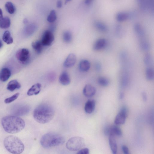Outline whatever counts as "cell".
<instances>
[{"label": "cell", "mask_w": 154, "mask_h": 154, "mask_svg": "<svg viewBox=\"0 0 154 154\" xmlns=\"http://www.w3.org/2000/svg\"><path fill=\"white\" fill-rule=\"evenodd\" d=\"M54 39L53 32L50 30H47L43 34L41 41L44 46H49L52 44Z\"/></svg>", "instance_id": "7"}, {"label": "cell", "mask_w": 154, "mask_h": 154, "mask_svg": "<svg viewBox=\"0 0 154 154\" xmlns=\"http://www.w3.org/2000/svg\"><path fill=\"white\" fill-rule=\"evenodd\" d=\"M122 134L121 129L117 126L113 125L109 127V135H112L115 137H120Z\"/></svg>", "instance_id": "21"}, {"label": "cell", "mask_w": 154, "mask_h": 154, "mask_svg": "<svg viewBox=\"0 0 154 154\" xmlns=\"http://www.w3.org/2000/svg\"><path fill=\"white\" fill-rule=\"evenodd\" d=\"M20 95V94L19 93L15 94L11 97L6 98L5 101V102L6 104H9L13 102L17 99Z\"/></svg>", "instance_id": "34"}, {"label": "cell", "mask_w": 154, "mask_h": 154, "mask_svg": "<svg viewBox=\"0 0 154 154\" xmlns=\"http://www.w3.org/2000/svg\"><path fill=\"white\" fill-rule=\"evenodd\" d=\"M134 30L135 33L139 37L142 38L144 36V30L140 24H135L134 26Z\"/></svg>", "instance_id": "25"}, {"label": "cell", "mask_w": 154, "mask_h": 154, "mask_svg": "<svg viewBox=\"0 0 154 154\" xmlns=\"http://www.w3.org/2000/svg\"><path fill=\"white\" fill-rule=\"evenodd\" d=\"M96 90L92 86L87 84L84 87L83 89L84 95L87 97H90L94 96L95 94Z\"/></svg>", "instance_id": "11"}, {"label": "cell", "mask_w": 154, "mask_h": 154, "mask_svg": "<svg viewBox=\"0 0 154 154\" xmlns=\"http://www.w3.org/2000/svg\"><path fill=\"white\" fill-rule=\"evenodd\" d=\"M115 29L116 33L118 35H120L122 32V28L121 26L119 25L116 26Z\"/></svg>", "instance_id": "40"}, {"label": "cell", "mask_w": 154, "mask_h": 154, "mask_svg": "<svg viewBox=\"0 0 154 154\" xmlns=\"http://www.w3.org/2000/svg\"><path fill=\"white\" fill-rule=\"evenodd\" d=\"M60 83L63 86H67L71 83V80L68 73L64 71L61 74L59 77Z\"/></svg>", "instance_id": "12"}, {"label": "cell", "mask_w": 154, "mask_h": 154, "mask_svg": "<svg viewBox=\"0 0 154 154\" xmlns=\"http://www.w3.org/2000/svg\"><path fill=\"white\" fill-rule=\"evenodd\" d=\"M95 68L96 70L99 71H100L101 69V66L100 63H97L95 64Z\"/></svg>", "instance_id": "42"}, {"label": "cell", "mask_w": 154, "mask_h": 154, "mask_svg": "<svg viewBox=\"0 0 154 154\" xmlns=\"http://www.w3.org/2000/svg\"><path fill=\"white\" fill-rule=\"evenodd\" d=\"M90 66V63L88 61L83 60L80 61L79 64V67L81 71L85 72L89 70Z\"/></svg>", "instance_id": "22"}, {"label": "cell", "mask_w": 154, "mask_h": 154, "mask_svg": "<svg viewBox=\"0 0 154 154\" xmlns=\"http://www.w3.org/2000/svg\"><path fill=\"white\" fill-rule=\"evenodd\" d=\"M140 46L142 49L144 51L148 50L149 48V43L145 41H143L141 43Z\"/></svg>", "instance_id": "37"}, {"label": "cell", "mask_w": 154, "mask_h": 154, "mask_svg": "<svg viewBox=\"0 0 154 154\" xmlns=\"http://www.w3.org/2000/svg\"><path fill=\"white\" fill-rule=\"evenodd\" d=\"M57 19L56 13L55 11H52L47 18V21L49 23H52L55 22Z\"/></svg>", "instance_id": "33"}, {"label": "cell", "mask_w": 154, "mask_h": 154, "mask_svg": "<svg viewBox=\"0 0 154 154\" xmlns=\"http://www.w3.org/2000/svg\"><path fill=\"white\" fill-rule=\"evenodd\" d=\"M3 40L8 44H12L14 41L13 39L11 36V33L9 31H6L5 32L3 36Z\"/></svg>", "instance_id": "26"}, {"label": "cell", "mask_w": 154, "mask_h": 154, "mask_svg": "<svg viewBox=\"0 0 154 154\" xmlns=\"http://www.w3.org/2000/svg\"><path fill=\"white\" fill-rule=\"evenodd\" d=\"M98 83L101 86L106 87L108 86L109 84V81L108 79L104 77H100L98 80Z\"/></svg>", "instance_id": "31"}, {"label": "cell", "mask_w": 154, "mask_h": 154, "mask_svg": "<svg viewBox=\"0 0 154 154\" xmlns=\"http://www.w3.org/2000/svg\"><path fill=\"white\" fill-rule=\"evenodd\" d=\"M72 36L71 33L68 31L65 32L63 34V39L65 42L66 43L70 42L72 40Z\"/></svg>", "instance_id": "30"}, {"label": "cell", "mask_w": 154, "mask_h": 154, "mask_svg": "<svg viewBox=\"0 0 154 154\" xmlns=\"http://www.w3.org/2000/svg\"><path fill=\"white\" fill-rule=\"evenodd\" d=\"M11 71L9 68H4L0 71V80L3 82H6L11 77Z\"/></svg>", "instance_id": "13"}, {"label": "cell", "mask_w": 154, "mask_h": 154, "mask_svg": "<svg viewBox=\"0 0 154 154\" xmlns=\"http://www.w3.org/2000/svg\"><path fill=\"white\" fill-rule=\"evenodd\" d=\"M5 130L11 134L17 133L25 128L26 123L22 118L15 116H8L3 117L2 120Z\"/></svg>", "instance_id": "1"}, {"label": "cell", "mask_w": 154, "mask_h": 154, "mask_svg": "<svg viewBox=\"0 0 154 154\" xmlns=\"http://www.w3.org/2000/svg\"><path fill=\"white\" fill-rule=\"evenodd\" d=\"M21 85L16 80H13L10 82L7 85V89L11 92H13L16 89L21 88Z\"/></svg>", "instance_id": "20"}, {"label": "cell", "mask_w": 154, "mask_h": 154, "mask_svg": "<svg viewBox=\"0 0 154 154\" xmlns=\"http://www.w3.org/2000/svg\"><path fill=\"white\" fill-rule=\"evenodd\" d=\"M32 46L38 53L40 54L42 52L44 46L41 41H36L32 43Z\"/></svg>", "instance_id": "24"}, {"label": "cell", "mask_w": 154, "mask_h": 154, "mask_svg": "<svg viewBox=\"0 0 154 154\" xmlns=\"http://www.w3.org/2000/svg\"><path fill=\"white\" fill-rule=\"evenodd\" d=\"M24 22L25 24H27L28 23V20L27 19H25L24 20Z\"/></svg>", "instance_id": "50"}, {"label": "cell", "mask_w": 154, "mask_h": 154, "mask_svg": "<svg viewBox=\"0 0 154 154\" xmlns=\"http://www.w3.org/2000/svg\"><path fill=\"white\" fill-rule=\"evenodd\" d=\"M131 17V14L125 12H121L118 13L116 17V20L119 22L125 21Z\"/></svg>", "instance_id": "17"}, {"label": "cell", "mask_w": 154, "mask_h": 154, "mask_svg": "<svg viewBox=\"0 0 154 154\" xmlns=\"http://www.w3.org/2000/svg\"><path fill=\"white\" fill-rule=\"evenodd\" d=\"M109 145L113 153L116 154L117 151V145L115 137L112 135H109Z\"/></svg>", "instance_id": "18"}, {"label": "cell", "mask_w": 154, "mask_h": 154, "mask_svg": "<svg viewBox=\"0 0 154 154\" xmlns=\"http://www.w3.org/2000/svg\"><path fill=\"white\" fill-rule=\"evenodd\" d=\"M3 46V44L2 41L0 40V49Z\"/></svg>", "instance_id": "49"}, {"label": "cell", "mask_w": 154, "mask_h": 154, "mask_svg": "<svg viewBox=\"0 0 154 154\" xmlns=\"http://www.w3.org/2000/svg\"><path fill=\"white\" fill-rule=\"evenodd\" d=\"M76 60V56L73 53L70 54L65 60L64 63V66L66 68H71L75 64Z\"/></svg>", "instance_id": "10"}, {"label": "cell", "mask_w": 154, "mask_h": 154, "mask_svg": "<svg viewBox=\"0 0 154 154\" xmlns=\"http://www.w3.org/2000/svg\"><path fill=\"white\" fill-rule=\"evenodd\" d=\"M122 149L124 154H128L129 153L128 149L126 146L122 145Z\"/></svg>", "instance_id": "41"}, {"label": "cell", "mask_w": 154, "mask_h": 154, "mask_svg": "<svg viewBox=\"0 0 154 154\" xmlns=\"http://www.w3.org/2000/svg\"><path fill=\"white\" fill-rule=\"evenodd\" d=\"M62 6V2L61 0H58L57 3V7L58 8H61Z\"/></svg>", "instance_id": "43"}, {"label": "cell", "mask_w": 154, "mask_h": 154, "mask_svg": "<svg viewBox=\"0 0 154 154\" xmlns=\"http://www.w3.org/2000/svg\"><path fill=\"white\" fill-rule=\"evenodd\" d=\"M140 5L141 10L144 12L147 11V5L146 0H136Z\"/></svg>", "instance_id": "32"}, {"label": "cell", "mask_w": 154, "mask_h": 154, "mask_svg": "<svg viewBox=\"0 0 154 154\" xmlns=\"http://www.w3.org/2000/svg\"><path fill=\"white\" fill-rule=\"evenodd\" d=\"M65 140L62 135L55 133H49L44 134L41 140V143L44 148L49 149L63 144Z\"/></svg>", "instance_id": "3"}, {"label": "cell", "mask_w": 154, "mask_h": 154, "mask_svg": "<svg viewBox=\"0 0 154 154\" xmlns=\"http://www.w3.org/2000/svg\"><path fill=\"white\" fill-rule=\"evenodd\" d=\"M95 107V101L93 100H89L86 103L85 106V110L88 114L92 113L94 110Z\"/></svg>", "instance_id": "15"}, {"label": "cell", "mask_w": 154, "mask_h": 154, "mask_svg": "<svg viewBox=\"0 0 154 154\" xmlns=\"http://www.w3.org/2000/svg\"><path fill=\"white\" fill-rule=\"evenodd\" d=\"M94 26L98 30L101 32H105L108 30L107 26L102 22L96 21L94 23Z\"/></svg>", "instance_id": "27"}, {"label": "cell", "mask_w": 154, "mask_h": 154, "mask_svg": "<svg viewBox=\"0 0 154 154\" xmlns=\"http://www.w3.org/2000/svg\"><path fill=\"white\" fill-rule=\"evenodd\" d=\"M93 0H85V3L86 5H90L92 2Z\"/></svg>", "instance_id": "45"}, {"label": "cell", "mask_w": 154, "mask_h": 154, "mask_svg": "<svg viewBox=\"0 0 154 154\" xmlns=\"http://www.w3.org/2000/svg\"><path fill=\"white\" fill-rule=\"evenodd\" d=\"M142 96L144 101H146L147 99V96L146 93L144 92H142Z\"/></svg>", "instance_id": "46"}, {"label": "cell", "mask_w": 154, "mask_h": 154, "mask_svg": "<svg viewBox=\"0 0 154 154\" xmlns=\"http://www.w3.org/2000/svg\"><path fill=\"white\" fill-rule=\"evenodd\" d=\"M124 94L123 92H121L119 95V98L121 99H122L124 97Z\"/></svg>", "instance_id": "48"}, {"label": "cell", "mask_w": 154, "mask_h": 154, "mask_svg": "<svg viewBox=\"0 0 154 154\" xmlns=\"http://www.w3.org/2000/svg\"><path fill=\"white\" fill-rule=\"evenodd\" d=\"M4 143L7 150L13 154L21 153L25 149V146L22 141L15 136H8L5 138Z\"/></svg>", "instance_id": "4"}, {"label": "cell", "mask_w": 154, "mask_h": 154, "mask_svg": "<svg viewBox=\"0 0 154 154\" xmlns=\"http://www.w3.org/2000/svg\"><path fill=\"white\" fill-rule=\"evenodd\" d=\"M122 83L123 85H126L128 82V78L126 74H125L123 76L122 78Z\"/></svg>", "instance_id": "39"}, {"label": "cell", "mask_w": 154, "mask_h": 154, "mask_svg": "<svg viewBox=\"0 0 154 154\" xmlns=\"http://www.w3.org/2000/svg\"><path fill=\"white\" fill-rule=\"evenodd\" d=\"M89 149L88 148H86L80 149L78 152V154H89Z\"/></svg>", "instance_id": "38"}, {"label": "cell", "mask_w": 154, "mask_h": 154, "mask_svg": "<svg viewBox=\"0 0 154 154\" xmlns=\"http://www.w3.org/2000/svg\"><path fill=\"white\" fill-rule=\"evenodd\" d=\"M16 57L18 60L21 63H26L29 61L30 54L29 50L26 49H22L19 50L17 52Z\"/></svg>", "instance_id": "6"}, {"label": "cell", "mask_w": 154, "mask_h": 154, "mask_svg": "<svg viewBox=\"0 0 154 154\" xmlns=\"http://www.w3.org/2000/svg\"><path fill=\"white\" fill-rule=\"evenodd\" d=\"M41 85L40 83L33 85L28 90L27 95L30 96L38 94L41 91Z\"/></svg>", "instance_id": "14"}, {"label": "cell", "mask_w": 154, "mask_h": 154, "mask_svg": "<svg viewBox=\"0 0 154 154\" xmlns=\"http://www.w3.org/2000/svg\"><path fill=\"white\" fill-rule=\"evenodd\" d=\"M128 116V111L125 107H122L117 114L114 120L115 124L117 125L124 124Z\"/></svg>", "instance_id": "8"}, {"label": "cell", "mask_w": 154, "mask_h": 154, "mask_svg": "<svg viewBox=\"0 0 154 154\" xmlns=\"http://www.w3.org/2000/svg\"><path fill=\"white\" fill-rule=\"evenodd\" d=\"M37 25L32 23L27 25L24 29L25 34L27 35H32L37 31L38 29Z\"/></svg>", "instance_id": "19"}, {"label": "cell", "mask_w": 154, "mask_h": 154, "mask_svg": "<svg viewBox=\"0 0 154 154\" xmlns=\"http://www.w3.org/2000/svg\"><path fill=\"white\" fill-rule=\"evenodd\" d=\"M107 44V41L105 39H98L94 43L93 47V49L96 51L101 50L105 47Z\"/></svg>", "instance_id": "16"}, {"label": "cell", "mask_w": 154, "mask_h": 154, "mask_svg": "<svg viewBox=\"0 0 154 154\" xmlns=\"http://www.w3.org/2000/svg\"><path fill=\"white\" fill-rule=\"evenodd\" d=\"M154 0H147L148 11H150L151 12L154 13Z\"/></svg>", "instance_id": "36"}, {"label": "cell", "mask_w": 154, "mask_h": 154, "mask_svg": "<svg viewBox=\"0 0 154 154\" xmlns=\"http://www.w3.org/2000/svg\"><path fill=\"white\" fill-rule=\"evenodd\" d=\"M55 110L50 105L43 104L39 105L35 110L33 116L39 123L44 124L51 121L55 116Z\"/></svg>", "instance_id": "2"}, {"label": "cell", "mask_w": 154, "mask_h": 154, "mask_svg": "<svg viewBox=\"0 0 154 154\" xmlns=\"http://www.w3.org/2000/svg\"><path fill=\"white\" fill-rule=\"evenodd\" d=\"M11 25V20L8 17L3 18L0 20V27L2 29H8L10 27Z\"/></svg>", "instance_id": "23"}, {"label": "cell", "mask_w": 154, "mask_h": 154, "mask_svg": "<svg viewBox=\"0 0 154 154\" xmlns=\"http://www.w3.org/2000/svg\"><path fill=\"white\" fill-rule=\"evenodd\" d=\"M146 78L149 80H152L154 78V71L153 69L151 68H147L146 70Z\"/></svg>", "instance_id": "29"}, {"label": "cell", "mask_w": 154, "mask_h": 154, "mask_svg": "<svg viewBox=\"0 0 154 154\" xmlns=\"http://www.w3.org/2000/svg\"><path fill=\"white\" fill-rule=\"evenodd\" d=\"M3 13L2 10L0 8V20L3 18Z\"/></svg>", "instance_id": "47"}, {"label": "cell", "mask_w": 154, "mask_h": 154, "mask_svg": "<svg viewBox=\"0 0 154 154\" xmlns=\"http://www.w3.org/2000/svg\"><path fill=\"white\" fill-rule=\"evenodd\" d=\"M30 110V108L28 105H21L14 108L13 113L17 116H23L28 113Z\"/></svg>", "instance_id": "9"}, {"label": "cell", "mask_w": 154, "mask_h": 154, "mask_svg": "<svg viewBox=\"0 0 154 154\" xmlns=\"http://www.w3.org/2000/svg\"><path fill=\"white\" fill-rule=\"evenodd\" d=\"M143 61L144 63L147 65H150L152 62V58L149 53H147L144 57Z\"/></svg>", "instance_id": "35"}, {"label": "cell", "mask_w": 154, "mask_h": 154, "mask_svg": "<svg viewBox=\"0 0 154 154\" xmlns=\"http://www.w3.org/2000/svg\"><path fill=\"white\" fill-rule=\"evenodd\" d=\"M71 0H65V4L66 5L68 2L71 1Z\"/></svg>", "instance_id": "51"}, {"label": "cell", "mask_w": 154, "mask_h": 154, "mask_svg": "<svg viewBox=\"0 0 154 154\" xmlns=\"http://www.w3.org/2000/svg\"><path fill=\"white\" fill-rule=\"evenodd\" d=\"M109 127H106L104 130V133L105 135H109Z\"/></svg>", "instance_id": "44"}, {"label": "cell", "mask_w": 154, "mask_h": 154, "mask_svg": "<svg viewBox=\"0 0 154 154\" xmlns=\"http://www.w3.org/2000/svg\"><path fill=\"white\" fill-rule=\"evenodd\" d=\"M84 139L81 137H75L70 139L67 141L66 146L69 150L75 151L79 150L85 145Z\"/></svg>", "instance_id": "5"}, {"label": "cell", "mask_w": 154, "mask_h": 154, "mask_svg": "<svg viewBox=\"0 0 154 154\" xmlns=\"http://www.w3.org/2000/svg\"><path fill=\"white\" fill-rule=\"evenodd\" d=\"M5 7L7 12L11 14H14L16 11V8L13 3L11 2H7L5 5Z\"/></svg>", "instance_id": "28"}]
</instances>
